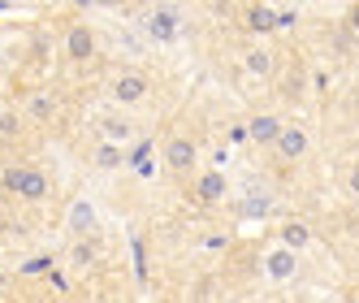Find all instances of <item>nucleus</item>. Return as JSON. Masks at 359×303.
Returning <instances> with one entry per match:
<instances>
[{
    "instance_id": "obj_27",
    "label": "nucleus",
    "mask_w": 359,
    "mask_h": 303,
    "mask_svg": "<svg viewBox=\"0 0 359 303\" xmlns=\"http://www.w3.org/2000/svg\"><path fill=\"white\" fill-rule=\"evenodd\" d=\"M0 152H5V143H0Z\"/></svg>"
},
{
    "instance_id": "obj_7",
    "label": "nucleus",
    "mask_w": 359,
    "mask_h": 303,
    "mask_svg": "<svg viewBox=\"0 0 359 303\" xmlns=\"http://www.w3.org/2000/svg\"><path fill=\"white\" fill-rule=\"evenodd\" d=\"M65 234L69 238H91L100 234V213L87 195H74L69 199V208H65Z\"/></svg>"
},
{
    "instance_id": "obj_14",
    "label": "nucleus",
    "mask_w": 359,
    "mask_h": 303,
    "mask_svg": "<svg viewBox=\"0 0 359 303\" xmlns=\"http://www.w3.org/2000/svg\"><path fill=\"white\" fill-rule=\"evenodd\" d=\"M260 264H264V273L273 277V282H290V277L299 273V256H294V251H286L281 243H277V247L269 251V256H264Z\"/></svg>"
},
{
    "instance_id": "obj_19",
    "label": "nucleus",
    "mask_w": 359,
    "mask_h": 303,
    "mask_svg": "<svg viewBox=\"0 0 359 303\" xmlns=\"http://www.w3.org/2000/svg\"><path fill=\"white\" fill-rule=\"evenodd\" d=\"M273 213V195L260 191V187H251L247 199H243V217H269Z\"/></svg>"
},
{
    "instance_id": "obj_13",
    "label": "nucleus",
    "mask_w": 359,
    "mask_h": 303,
    "mask_svg": "<svg viewBox=\"0 0 359 303\" xmlns=\"http://www.w3.org/2000/svg\"><path fill=\"white\" fill-rule=\"evenodd\" d=\"M281 126H286V117H277V113H255V117L247 121V139H251L255 147H269V152H273Z\"/></svg>"
},
{
    "instance_id": "obj_23",
    "label": "nucleus",
    "mask_w": 359,
    "mask_h": 303,
    "mask_svg": "<svg viewBox=\"0 0 359 303\" xmlns=\"http://www.w3.org/2000/svg\"><path fill=\"white\" fill-rule=\"evenodd\" d=\"M346 31L359 35V0H355V5H346Z\"/></svg>"
},
{
    "instance_id": "obj_9",
    "label": "nucleus",
    "mask_w": 359,
    "mask_h": 303,
    "mask_svg": "<svg viewBox=\"0 0 359 303\" xmlns=\"http://www.w3.org/2000/svg\"><path fill=\"white\" fill-rule=\"evenodd\" d=\"M307 147H312V139H307V126H303V121H286V126H281V135H277V143H273V156L294 165V161L307 156Z\"/></svg>"
},
{
    "instance_id": "obj_8",
    "label": "nucleus",
    "mask_w": 359,
    "mask_h": 303,
    "mask_svg": "<svg viewBox=\"0 0 359 303\" xmlns=\"http://www.w3.org/2000/svg\"><path fill=\"white\" fill-rule=\"evenodd\" d=\"M126 169H130L139 182H151V178L165 169V165H161V147L151 143V139H139L130 152H126Z\"/></svg>"
},
{
    "instance_id": "obj_12",
    "label": "nucleus",
    "mask_w": 359,
    "mask_h": 303,
    "mask_svg": "<svg viewBox=\"0 0 359 303\" xmlns=\"http://www.w3.org/2000/svg\"><path fill=\"white\" fill-rule=\"evenodd\" d=\"M0 143L5 147H31V121L22 109H0Z\"/></svg>"
},
{
    "instance_id": "obj_10",
    "label": "nucleus",
    "mask_w": 359,
    "mask_h": 303,
    "mask_svg": "<svg viewBox=\"0 0 359 303\" xmlns=\"http://www.w3.org/2000/svg\"><path fill=\"white\" fill-rule=\"evenodd\" d=\"M191 195H195L199 208H217V204H225V195H229L225 173H221V169H203V173H195Z\"/></svg>"
},
{
    "instance_id": "obj_21",
    "label": "nucleus",
    "mask_w": 359,
    "mask_h": 303,
    "mask_svg": "<svg viewBox=\"0 0 359 303\" xmlns=\"http://www.w3.org/2000/svg\"><path fill=\"white\" fill-rule=\"evenodd\" d=\"M294 22H299V9H294V5H290V9H277V31H290Z\"/></svg>"
},
{
    "instance_id": "obj_16",
    "label": "nucleus",
    "mask_w": 359,
    "mask_h": 303,
    "mask_svg": "<svg viewBox=\"0 0 359 303\" xmlns=\"http://www.w3.org/2000/svg\"><path fill=\"white\" fill-rule=\"evenodd\" d=\"M100 256H104V243H100V234L74 238V247H69V264H74V269H91Z\"/></svg>"
},
{
    "instance_id": "obj_20",
    "label": "nucleus",
    "mask_w": 359,
    "mask_h": 303,
    "mask_svg": "<svg viewBox=\"0 0 359 303\" xmlns=\"http://www.w3.org/2000/svg\"><path fill=\"white\" fill-rule=\"evenodd\" d=\"M100 130H104V143H126V139H130L135 130H130V121H117V117H109V121H100Z\"/></svg>"
},
{
    "instance_id": "obj_17",
    "label": "nucleus",
    "mask_w": 359,
    "mask_h": 303,
    "mask_svg": "<svg viewBox=\"0 0 359 303\" xmlns=\"http://www.w3.org/2000/svg\"><path fill=\"white\" fill-rule=\"evenodd\" d=\"M91 165H95L100 173H117V169H126V147L100 139V143H95V152H91Z\"/></svg>"
},
{
    "instance_id": "obj_26",
    "label": "nucleus",
    "mask_w": 359,
    "mask_h": 303,
    "mask_svg": "<svg viewBox=\"0 0 359 303\" xmlns=\"http://www.w3.org/2000/svg\"><path fill=\"white\" fill-rule=\"evenodd\" d=\"M0 199H5V191H0Z\"/></svg>"
},
{
    "instance_id": "obj_1",
    "label": "nucleus",
    "mask_w": 359,
    "mask_h": 303,
    "mask_svg": "<svg viewBox=\"0 0 359 303\" xmlns=\"http://www.w3.org/2000/svg\"><path fill=\"white\" fill-rule=\"evenodd\" d=\"M0 191L13 204H27V208H39L53 199V173L31 165V161H13V165H0Z\"/></svg>"
},
{
    "instance_id": "obj_18",
    "label": "nucleus",
    "mask_w": 359,
    "mask_h": 303,
    "mask_svg": "<svg viewBox=\"0 0 359 303\" xmlns=\"http://www.w3.org/2000/svg\"><path fill=\"white\" fill-rule=\"evenodd\" d=\"M307 243H312V230H307L303 221H286V225H281V247H286V251H294V256H299Z\"/></svg>"
},
{
    "instance_id": "obj_15",
    "label": "nucleus",
    "mask_w": 359,
    "mask_h": 303,
    "mask_svg": "<svg viewBox=\"0 0 359 303\" xmlns=\"http://www.w3.org/2000/svg\"><path fill=\"white\" fill-rule=\"evenodd\" d=\"M243 69L251 74V79H273V69H277V53L264 43H251L247 53H243Z\"/></svg>"
},
{
    "instance_id": "obj_22",
    "label": "nucleus",
    "mask_w": 359,
    "mask_h": 303,
    "mask_svg": "<svg viewBox=\"0 0 359 303\" xmlns=\"http://www.w3.org/2000/svg\"><path fill=\"white\" fill-rule=\"evenodd\" d=\"M346 191L359 199V161H351V169H346Z\"/></svg>"
},
{
    "instance_id": "obj_4",
    "label": "nucleus",
    "mask_w": 359,
    "mask_h": 303,
    "mask_svg": "<svg viewBox=\"0 0 359 303\" xmlns=\"http://www.w3.org/2000/svg\"><path fill=\"white\" fill-rule=\"evenodd\" d=\"M161 165L169 173H177V178H195V169H199V143L191 135H169L161 143Z\"/></svg>"
},
{
    "instance_id": "obj_5",
    "label": "nucleus",
    "mask_w": 359,
    "mask_h": 303,
    "mask_svg": "<svg viewBox=\"0 0 359 303\" xmlns=\"http://www.w3.org/2000/svg\"><path fill=\"white\" fill-rule=\"evenodd\" d=\"M22 117L31 121V130H53V126L61 121V100H57V91L31 87L27 95H22Z\"/></svg>"
},
{
    "instance_id": "obj_3",
    "label": "nucleus",
    "mask_w": 359,
    "mask_h": 303,
    "mask_svg": "<svg viewBox=\"0 0 359 303\" xmlns=\"http://www.w3.org/2000/svg\"><path fill=\"white\" fill-rule=\"evenodd\" d=\"M147 95H151V74L139 69V65H126V69H117L113 79H109V100H113V105H121V109L143 105Z\"/></svg>"
},
{
    "instance_id": "obj_11",
    "label": "nucleus",
    "mask_w": 359,
    "mask_h": 303,
    "mask_svg": "<svg viewBox=\"0 0 359 303\" xmlns=\"http://www.w3.org/2000/svg\"><path fill=\"white\" fill-rule=\"evenodd\" d=\"M238 27L247 31V35H269V31H277V5H264V0H255V5H243L238 9Z\"/></svg>"
},
{
    "instance_id": "obj_25",
    "label": "nucleus",
    "mask_w": 359,
    "mask_h": 303,
    "mask_svg": "<svg viewBox=\"0 0 359 303\" xmlns=\"http://www.w3.org/2000/svg\"><path fill=\"white\" fill-rule=\"evenodd\" d=\"M48 264H53V260H48V256H35V260H27V269H22V273H43Z\"/></svg>"
},
{
    "instance_id": "obj_24",
    "label": "nucleus",
    "mask_w": 359,
    "mask_h": 303,
    "mask_svg": "<svg viewBox=\"0 0 359 303\" xmlns=\"http://www.w3.org/2000/svg\"><path fill=\"white\" fill-rule=\"evenodd\" d=\"M203 247H208V251H225L229 238H225V234H208V238H203Z\"/></svg>"
},
{
    "instance_id": "obj_2",
    "label": "nucleus",
    "mask_w": 359,
    "mask_h": 303,
    "mask_svg": "<svg viewBox=\"0 0 359 303\" xmlns=\"http://www.w3.org/2000/svg\"><path fill=\"white\" fill-rule=\"evenodd\" d=\"M139 31L156 43H173L187 31V9L182 5H147V9H139Z\"/></svg>"
},
{
    "instance_id": "obj_6",
    "label": "nucleus",
    "mask_w": 359,
    "mask_h": 303,
    "mask_svg": "<svg viewBox=\"0 0 359 303\" xmlns=\"http://www.w3.org/2000/svg\"><path fill=\"white\" fill-rule=\"evenodd\" d=\"M61 53H65V61H74V65H83V61H91L95 53H100V39H95V27L91 22H69L65 27V35H61Z\"/></svg>"
}]
</instances>
